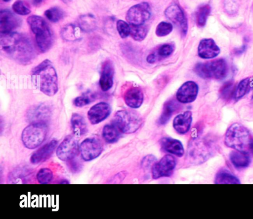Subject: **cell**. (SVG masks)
Wrapping results in <instances>:
<instances>
[{"instance_id":"1","label":"cell","mask_w":253,"mask_h":219,"mask_svg":"<svg viewBox=\"0 0 253 219\" xmlns=\"http://www.w3.org/2000/svg\"><path fill=\"white\" fill-rule=\"evenodd\" d=\"M0 46L13 60L23 65L30 63L35 56V50L30 39L16 32L0 33Z\"/></svg>"},{"instance_id":"2","label":"cell","mask_w":253,"mask_h":219,"mask_svg":"<svg viewBox=\"0 0 253 219\" xmlns=\"http://www.w3.org/2000/svg\"><path fill=\"white\" fill-rule=\"evenodd\" d=\"M32 76L36 79L40 90L51 96L58 90V77L51 61L45 59L33 68Z\"/></svg>"},{"instance_id":"3","label":"cell","mask_w":253,"mask_h":219,"mask_svg":"<svg viewBox=\"0 0 253 219\" xmlns=\"http://www.w3.org/2000/svg\"><path fill=\"white\" fill-rule=\"evenodd\" d=\"M252 139L249 130L243 125L235 123L227 129L224 143L227 147L235 150L249 153L251 151Z\"/></svg>"},{"instance_id":"4","label":"cell","mask_w":253,"mask_h":219,"mask_svg":"<svg viewBox=\"0 0 253 219\" xmlns=\"http://www.w3.org/2000/svg\"><path fill=\"white\" fill-rule=\"evenodd\" d=\"M27 22L40 51L44 53L49 50L53 42V35L45 20L40 16L33 15L27 18Z\"/></svg>"},{"instance_id":"5","label":"cell","mask_w":253,"mask_h":219,"mask_svg":"<svg viewBox=\"0 0 253 219\" xmlns=\"http://www.w3.org/2000/svg\"><path fill=\"white\" fill-rule=\"evenodd\" d=\"M217 149V144L211 139H195L189 146L187 158L191 163L201 164L212 156Z\"/></svg>"},{"instance_id":"6","label":"cell","mask_w":253,"mask_h":219,"mask_svg":"<svg viewBox=\"0 0 253 219\" xmlns=\"http://www.w3.org/2000/svg\"><path fill=\"white\" fill-rule=\"evenodd\" d=\"M194 71L202 78L221 80L226 76L228 66L224 59H218L196 64Z\"/></svg>"},{"instance_id":"7","label":"cell","mask_w":253,"mask_h":219,"mask_svg":"<svg viewBox=\"0 0 253 219\" xmlns=\"http://www.w3.org/2000/svg\"><path fill=\"white\" fill-rule=\"evenodd\" d=\"M47 133V126L46 123H32L23 130L21 140L26 148L34 149L43 143Z\"/></svg>"},{"instance_id":"8","label":"cell","mask_w":253,"mask_h":219,"mask_svg":"<svg viewBox=\"0 0 253 219\" xmlns=\"http://www.w3.org/2000/svg\"><path fill=\"white\" fill-rule=\"evenodd\" d=\"M142 123V119L138 114L128 110L117 111L113 121L121 132L126 134L135 132L140 127Z\"/></svg>"},{"instance_id":"9","label":"cell","mask_w":253,"mask_h":219,"mask_svg":"<svg viewBox=\"0 0 253 219\" xmlns=\"http://www.w3.org/2000/svg\"><path fill=\"white\" fill-rule=\"evenodd\" d=\"M151 9L148 3L142 2L131 6L127 11L126 20L132 26L142 25L149 19Z\"/></svg>"},{"instance_id":"10","label":"cell","mask_w":253,"mask_h":219,"mask_svg":"<svg viewBox=\"0 0 253 219\" xmlns=\"http://www.w3.org/2000/svg\"><path fill=\"white\" fill-rule=\"evenodd\" d=\"M103 151V144L96 137L85 139L80 145L81 157L86 161H91L98 157Z\"/></svg>"},{"instance_id":"11","label":"cell","mask_w":253,"mask_h":219,"mask_svg":"<svg viewBox=\"0 0 253 219\" xmlns=\"http://www.w3.org/2000/svg\"><path fill=\"white\" fill-rule=\"evenodd\" d=\"M80 150L78 140L72 135L66 136L58 146L56 154L58 158L68 161L78 155Z\"/></svg>"},{"instance_id":"12","label":"cell","mask_w":253,"mask_h":219,"mask_svg":"<svg viewBox=\"0 0 253 219\" xmlns=\"http://www.w3.org/2000/svg\"><path fill=\"white\" fill-rule=\"evenodd\" d=\"M166 17L175 24L181 33L186 35L188 31V22L186 16L181 7L174 3L169 5L165 10Z\"/></svg>"},{"instance_id":"13","label":"cell","mask_w":253,"mask_h":219,"mask_svg":"<svg viewBox=\"0 0 253 219\" xmlns=\"http://www.w3.org/2000/svg\"><path fill=\"white\" fill-rule=\"evenodd\" d=\"M176 166V159L170 155H166L152 167V176L153 179L169 177Z\"/></svg>"},{"instance_id":"14","label":"cell","mask_w":253,"mask_h":219,"mask_svg":"<svg viewBox=\"0 0 253 219\" xmlns=\"http://www.w3.org/2000/svg\"><path fill=\"white\" fill-rule=\"evenodd\" d=\"M51 113V109L47 104L40 103L31 106L27 111L26 118L31 123H46Z\"/></svg>"},{"instance_id":"15","label":"cell","mask_w":253,"mask_h":219,"mask_svg":"<svg viewBox=\"0 0 253 219\" xmlns=\"http://www.w3.org/2000/svg\"><path fill=\"white\" fill-rule=\"evenodd\" d=\"M199 87L193 81H188L183 84L177 91V100L182 103H188L194 101L198 95Z\"/></svg>"},{"instance_id":"16","label":"cell","mask_w":253,"mask_h":219,"mask_svg":"<svg viewBox=\"0 0 253 219\" xmlns=\"http://www.w3.org/2000/svg\"><path fill=\"white\" fill-rule=\"evenodd\" d=\"M21 23L20 19L8 9H3L0 12V33L13 32L18 28Z\"/></svg>"},{"instance_id":"17","label":"cell","mask_w":253,"mask_h":219,"mask_svg":"<svg viewBox=\"0 0 253 219\" xmlns=\"http://www.w3.org/2000/svg\"><path fill=\"white\" fill-rule=\"evenodd\" d=\"M111 108L109 104L100 102L93 105L88 111L87 117L92 125L99 124L110 114Z\"/></svg>"},{"instance_id":"18","label":"cell","mask_w":253,"mask_h":219,"mask_svg":"<svg viewBox=\"0 0 253 219\" xmlns=\"http://www.w3.org/2000/svg\"><path fill=\"white\" fill-rule=\"evenodd\" d=\"M58 142L53 139L35 151L30 157V162L34 164H39L48 159L56 149Z\"/></svg>"},{"instance_id":"19","label":"cell","mask_w":253,"mask_h":219,"mask_svg":"<svg viewBox=\"0 0 253 219\" xmlns=\"http://www.w3.org/2000/svg\"><path fill=\"white\" fill-rule=\"evenodd\" d=\"M220 52V48L212 38H204L199 44L198 54L201 58L212 59L217 57Z\"/></svg>"},{"instance_id":"20","label":"cell","mask_w":253,"mask_h":219,"mask_svg":"<svg viewBox=\"0 0 253 219\" xmlns=\"http://www.w3.org/2000/svg\"><path fill=\"white\" fill-rule=\"evenodd\" d=\"M114 74V68L112 63L109 60L105 61L102 65L99 82L103 91H107L112 87Z\"/></svg>"},{"instance_id":"21","label":"cell","mask_w":253,"mask_h":219,"mask_svg":"<svg viewBox=\"0 0 253 219\" xmlns=\"http://www.w3.org/2000/svg\"><path fill=\"white\" fill-rule=\"evenodd\" d=\"M126 104L132 108H139L143 103L144 95L142 90L137 87H131L124 94Z\"/></svg>"},{"instance_id":"22","label":"cell","mask_w":253,"mask_h":219,"mask_svg":"<svg viewBox=\"0 0 253 219\" xmlns=\"http://www.w3.org/2000/svg\"><path fill=\"white\" fill-rule=\"evenodd\" d=\"M192 114L190 111H186L177 115L173 121V127L176 131L180 134L187 133L190 128Z\"/></svg>"},{"instance_id":"23","label":"cell","mask_w":253,"mask_h":219,"mask_svg":"<svg viewBox=\"0 0 253 219\" xmlns=\"http://www.w3.org/2000/svg\"><path fill=\"white\" fill-rule=\"evenodd\" d=\"M160 143L164 151L178 157L183 156L184 148L179 140L170 137H163L160 140Z\"/></svg>"},{"instance_id":"24","label":"cell","mask_w":253,"mask_h":219,"mask_svg":"<svg viewBox=\"0 0 253 219\" xmlns=\"http://www.w3.org/2000/svg\"><path fill=\"white\" fill-rule=\"evenodd\" d=\"M229 159L237 169H242L248 167L251 162L249 153H245L236 150L232 151L229 154Z\"/></svg>"},{"instance_id":"25","label":"cell","mask_w":253,"mask_h":219,"mask_svg":"<svg viewBox=\"0 0 253 219\" xmlns=\"http://www.w3.org/2000/svg\"><path fill=\"white\" fill-rule=\"evenodd\" d=\"M71 124L74 134L76 137L83 136L87 131V125L84 117L78 113L72 114Z\"/></svg>"},{"instance_id":"26","label":"cell","mask_w":253,"mask_h":219,"mask_svg":"<svg viewBox=\"0 0 253 219\" xmlns=\"http://www.w3.org/2000/svg\"><path fill=\"white\" fill-rule=\"evenodd\" d=\"M216 184H240L239 179L226 169H221L216 174L214 180Z\"/></svg>"},{"instance_id":"27","label":"cell","mask_w":253,"mask_h":219,"mask_svg":"<svg viewBox=\"0 0 253 219\" xmlns=\"http://www.w3.org/2000/svg\"><path fill=\"white\" fill-rule=\"evenodd\" d=\"M178 108V105L174 100L166 101L164 104L162 112L159 119V124L162 125L166 124Z\"/></svg>"},{"instance_id":"28","label":"cell","mask_w":253,"mask_h":219,"mask_svg":"<svg viewBox=\"0 0 253 219\" xmlns=\"http://www.w3.org/2000/svg\"><path fill=\"white\" fill-rule=\"evenodd\" d=\"M121 131L113 123L104 125L102 129V137L108 143L117 142L120 138Z\"/></svg>"},{"instance_id":"29","label":"cell","mask_w":253,"mask_h":219,"mask_svg":"<svg viewBox=\"0 0 253 219\" xmlns=\"http://www.w3.org/2000/svg\"><path fill=\"white\" fill-rule=\"evenodd\" d=\"M78 24L83 31H90L95 28L96 23L94 16L88 14L80 16L78 19Z\"/></svg>"},{"instance_id":"30","label":"cell","mask_w":253,"mask_h":219,"mask_svg":"<svg viewBox=\"0 0 253 219\" xmlns=\"http://www.w3.org/2000/svg\"><path fill=\"white\" fill-rule=\"evenodd\" d=\"M211 10V6L208 4H202L197 8L196 11L195 19L198 27L202 28L205 26Z\"/></svg>"},{"instance_id":"31","label":"cell","mask_w":253,"mask_h":219,"mask_svg":"<svg viewBox=\"0 0 253 219\" xmlns=\"http://www.w3.org/2000/svg\"><path fill=\"white\" fill-rule=\"evenodd\" d=\"M236 88L233 80L225 82L219 89V96L223 100H229L234 97Z\"/></svg>"},{"instance_id":"32","label":"cell","mask_w":253,"mask_h":219,"mask_svg":"<svg viewBox=\"0 0 253 219\" xmlns=\"http://www.w3.org/2000/svg\"><path fill=\"white\" fill-rule=\"evenodd\" d=\"M174 50V46L171 43H165L160 45L155 51L153 52L156 61L166 58L172 54Z\"/></svg>"},{"instance_id":"33","label":"cell","mask_w":253,"mask_h":219,"mask_svg":"<svg viewBox=\"0 0 253 219\" xmlns=\"http://www.w3.org/2000/svg\"><path fill=\"white\" fill-rule=\"evenodd\" d=\"M130 26V35L134 40L137 41H141L145 39L148 33V28L146 26L143 25L140 26Z\"/></svg>"},{"instance_id":"34","label":"cell","mask_w":253,"mask_h":219,"mask_svg":"<svg viewBox=\"0 0 253 219\" xmlns=\"http://www.w3.org/2000/svg\"><path fill=\"white\" fill-rule=\"evenodd\" d=\"M46 18L50 22L56 23L61 20L64 16V12L60 7L54 6L50 7L44 12Z\"/></svg>"},{"instance_id":"35","label":"cell","mask_w":253,"mask_h":219,"mask_svg":"<svg viewBox=\"0 0 253 219\" xmlns=\"http://www.w3.org/2000/svg\"><path fill=\"white\" fill-rule=\"evenodd\" d=\"M250 77H247L242 79L237 85L234 97L238 100L244 96L249 91Z\"/></svg>"},{"instance_id":"36","label":"cell","mask_w":253,"mask_h":219,"mask_svg":"<svg viewBox=\"0 0 253 219\" xmlns=\"http://www.w3.org/2000/svg\"><path fill=\"white\" fill-rule=\"evenodd\" d=\"M53 177L52 171L48 168H41L36 175L38 182L41 184L49 183L52 181Z\"/></svg>"},{"instance_id":"37","label":"cell","mask_w":253,"mask_h":219,"mask_svg":"<svg viewBox=\"0 0 253 219\" xmlns=\"http://www.w3.org/2000/svg\"><path fill=\"white\" fill-rule=\"evenodd\" d=\"M13 11L19 15H27L31 13L27 4L22 0L15 1L12 6Z\"/></svg>"},{"instance_id":"38","label":"cell","mask_w":253,"mask_h":219,"mask_svg":"<svg viewBox=\"0 0 253 219\" xmlns=\"http://www.w3.org/2000/svg\"><path fill=\"white\" fill-rule=\"evenodd\" d=\"M61 35L65 40H74L77 38L76 28L72 24L65 26L61 30Z\"/></svg>"},{"instance_id":"39","label":"cell","mask_w":253,"mask_h":219,"mask_svg":"<svg viewBox=\"0 0 253 219\" xmlns=\"http://www.w3.org/2000/svg\"><path fill=\"white\" fill-rule=\"evenodd\" d=\"M173 27L171 24L167 22L162 21L157 25L156 30V34L159 37L166 36L172 31Z\"/></svg>"},{"instance_id":"40","label":"cell","mask_w":253,"mask_h":219,"mask_svg":"<svg viewBox=\"0 0 253 219\" xmlns=\"http://www.w3.org/2000/svg\"><path fill=\"white\" fill-rule=\"evenodd\" d=\"M117 30L122 38L127 37L130 33V26L126 22L119 20L117 22Z\"/></svg>"},{"instance_id":"41","label":"cell","mask_w":253,"mask_h":219,"mask_svg":"<svg viewBox=\"0 0 253 219\" xmlns=\"http://www.w3.org/2000/svg\"><path fill=\"white\" fill-rule=\"evenodd\" d=\"M93 100L92 95L84 94L82 95L76 97L73 101V103L76 106L81 107L89 104Z\"/></svg>"},{"instance_id":"42","label":"cell","mask_w":253,"mask_h":219,"mask_svg":"<svg viewBox=\"0 0 253 219\" xmlns=\"http://www.w3.org/2000/svg\"><path fill=\"white\" fill-rule=\"evenodd\" d=\"M68 166L71 172L74 174L79 173L82 169V164L74 158L68 161Z\"/></svg>"},{"instance_id":"43","label":"cell","mask_w":253,"mask_h":219,"mask_svg":"<svg viewBox=\"0 0 253 219\" xmlns=\"http://www.w3.org/2000/svg\"><path fill=\"white\" fill-rule=\"evenodd\" d=\"M154 157L153 156H147L145 157L142 161V165L144 167H148L152 163L155 159Z\"/></svg>"},{"instance_id":"44","label":"cell","mask_w":253,"mask_h":219,"mask_svg":"<svg viewBox=\"0 0 253 219\" xmlns=\"http://www.w3.org/2000/svg\"><path fill=\"white\" fill-rule=\"evenodd\" d=\"M245 49V46L243 45L242 47L238 48L235 50V54L236 55L240 54L243 53Z\"/></svg>"},{"instance_id":"45","label":"cell","mask_w":253,"mask_h":219,"mask_svg":"<svg viewBox=\"0 0 253 219\" xmlns=\"http://www.w3.org/2000/svg\"><path fill=\"white\" fill-rule=\"evenodd\" d=\"M43 0H32V3L36 6H38L41 5L43 2Z\"/></svg>"},{"instance_id":"46","label":"cell","mask_w":253,"mask_h":219,"mask_svg":"<svg viewBox=\"0 0 253 219\" xmlns=\"http://www.w3.org/2000/svg\"><path fill=\"white\" fill-rule=\"evenodd\" d=\"M251 90H253V77L250 78L249 91H250Z\"/></svg>"},{"instance_id":"47","label":"cell","mask_w":253,"mask_h":219,"mask_svg":"<svg viewBox=\"0 0 253 219\" xmlns=\"http://www.w3.org/2000/svg\"><path fill=\"white\" fill-rule=\"evenodd\" d=\"M251 151H252L253 152V137H252V142H251Z\"/></svg>"},{"instance_id":"48","label":"cell","mask_w":253,"mask_h":219,"mask_svg":"<svg viewBox=\"0 0 253 219\" xmlns=\"http://www.w3.org/2000/svg\"><path fill=\"white\" fill-rule=\"evenodd\" d=\"M64 2L67 3L71 1L72 0H61Z\"/></svg>"},{"instance_id":"49","label":"cell","mask_w":253,"mask_h":219,"mask_svg":"<svg viewBox=\"0 0 253 219\" xmlns=\"http://www.w3.org/2000/svg\"><path fill=\"white\" fill-rule=\"evenodd\" d=\"M10 0H3V1H4V2H8Z\"/></svg>"}]
</instances>
